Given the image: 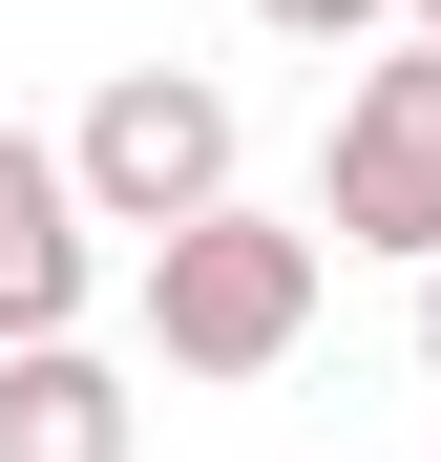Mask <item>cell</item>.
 I'll return each instance as SVG.
<instances>
[{
  "label": "cell",
  "instance_id": "52a82bcc",
  "mask_svg": "<svg viewBox=\"0 0 441 462\" xmlns=\"http://www.w3.org/2000/svg\"><path fill=\"white\" fill-rule=\"evenodd\" d=\"M420 378H441V253H420Z\"/></svg>",
  "mask_w": 441,
  "mask_h": 462
},
{
  "label": "cell",
  "instance_id": "5b68a950",
  "mask_svg": "<svg viewBox=\"0 0 441 462\" xmlns=\"http://www.w3.org/2000/svg\"><path fill=\"white\" fill-rule=\"evenodd\" d=\"M147 400H126V357L85 337H0V462H126Z\"/></svg>",
  "mask_w": 441,
  "mask_h": 462
},
{
  "label": "cell",
  "instance_id": "8992f818",
  "mask_svg": "<svg viewBox=\"0 0 441 462\" xmlns=\"http://www.w3.org/2000/svg\"><path fill=\"white\" fill-rule=\"evenodd\" d=\"M253 22H273V42H379L400 0H253Z\"/></svg>",
  "mask_w": 441,
  "mask_h": 462
},
{
  "label": "cell",
  "instance_id": "ba28073f",
  "mask_svg": "<svg viewBox=\"0 0 441 462\" xmlns=\"http://www.w3.org/2000/svg\"><path fill=\"white\" fill-rule=\"evenodd\" d=\"M400 22H441V0H400Z\"/></svg>",
  "mask_w": 441,
  "mask_h": 462
},
{
  "label": "cell",
  "instance_id": "3957f363",
  "mask_svg": "<svg viewBox=\"0 0 441 462\" xmlns=\"http://www.w3.org/2000/svg\"><path fill=\"white\" fill-rule=\"evenodd\" d=\"M63 169H85L106 231H189L210 189H232V85H189V63H126V85L63 126Z\"/></svg>",
  "mask_w": 441,
  "mask_h": 462
},
{
  "label": "cell",
  "instance_id": "6da1fadb",
  "mask_svg": "<svg viewBox=\"0 0 441 462\" xmlns=\"http://www.w3.org/2000/svg\"><path fill=\"white\" fill-rule=\"evenodd\" d=\"M316 273H336V231L210 189L189 231H147V357L169 378H273L294 337H316Z\"/></svg>",
  "mask_w": 441,
  "mask_h": 462
},
{
  "label": "cell",
  "instance_id": "7a4b0ae2",
  "mask_svg": "<svg viewBox=\"0 0 441 462\" xmlns=\"http://www.w3.org/2000/svg\"><path fill=\"white\" fill-rule=\"evenodd\" d=\"M316 231L336 253H441V22H400L379 63L336 85V169H316Z\"/></svg>",
  "mask_w": 441,
  "mask_h": 462
},
{
  "label": "cell",
  "instance_id": "277c9868",
  "mask_svg": "<svg viewBox=\"0 0 441 462\" xmlns=\"http://www.w3.org/2000/svg\"><path fill=\"white\" fill-rule=\"evenodd\" d=\"M85 294H106V210H85V169H63L42 126H0V337H85Z\"/></svg>",
  "mask_w": 441,
  "mask_h": 462
}]
</instances>
